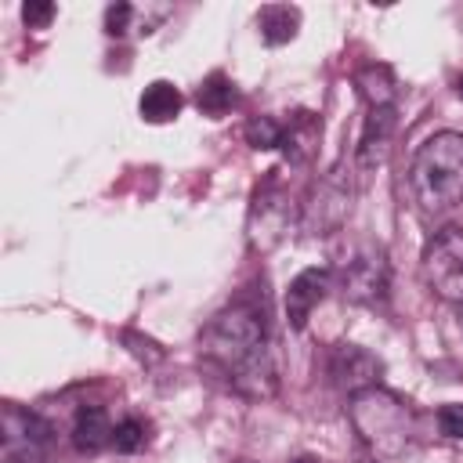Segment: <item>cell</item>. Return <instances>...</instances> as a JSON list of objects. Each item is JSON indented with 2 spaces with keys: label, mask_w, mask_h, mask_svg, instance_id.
I'll list each match as a JSON object with an SVG mask.
<instances>
[{
  "label": "cell",
  "mask_w": 463,
  "mask_h": 463,
  "mask_svg": "<svg viewBox=\"0 0 463 463\" xmlns=\"http://www.w3.org/2000/svg\"><path fill=\"white\" fill-rule=\"evenodd\" d=\"M329 282H333V271L329 268H304L289 282V289H286V318H289L293 329H304L307 326V318L318 307V300L326 297Z\"/></svg>",
  "instance_id": "9c48e42d"
},
{
  "label": "cell",
  "mask_w": 463,
  "mask_h": 463,
  "mask_svg": "<svg viewBox=\"0 0 463 463\" xmlns=\"http://www.w3.org/2000/svg\"><path fill=\"white\" fill-rule=\"evenodd\" d=\"M336 279H340L344 300H351V304H380L387 297V286H391V268H387V257H383L380 246H362L340 264Z\"/></svg>",
  "instance_id": "5b68a950"
},
{
  "label": "cell",
  "mask_w": 463,
  "mask_h": 463,
  "mask_svg": "<svg viewBox=\"0 0 463 463\" xmlns=\"http://www.w3.org/2000/svg\"><path fill=\"white\" fill-rule=\"evenodd\" d=\"M257 25H260V36L268 43H286L297 36V25H300V11L297 7H286V4H271L257 14Z\"/></svg>",
  "instance_id": "9a60e30c"
},
{
  "label": "cell",
  "mask_w": 463,
  "mask_h": 463,
  "mask_svg": "<svg viewBox=\"0 0 463 463\" xmlns=\"http://www.w3.org/2000/svg\"><path fill=\"white\" fill-rule=\"evenodd\" d=\"M358 87H362V98L369 109H391L394 98H398V87H394V76L387 65H369L358 72Z\"/></svg>",
  "instance_id": "5bb4252c"
},
{
  "label": "cell",
  "mask_w": 463,
  "mask_h": 463,
  "mask_svg": "<svg viewBox=\"0 0 463 463\" xmlns=\"http://www.w3.org/2000/svg\"><path fill=\"white\" fill-rule=\"evenodd\" d=\"M22 18H25L29 29H40V25H47V22L54 18V4H47V0H40V4H25V7H22Z\"/></svg>",
  "instance_id": "44dd1931"
},
{
  "label": "cell",
  "mask_w": 463,
  "mask_h": 463,
  "mask_svg": "<svg viewBox=\"0 0 463 463\" xmlns=\"http://www.w3.org/2000/svg\"><path fill=\"white\" fill-rule=\"evenodd\" d=\"M232 101H235V87H232V80H228L224 72L206 76L203 87H199V94H195V105H199L206 116H224V112L232 109Z\"/></svg>",
  "instance_id": "2e32d148"
},
{
  "label": "cell",
  "mask_w": 463,
  "mask_h": 463,
  "mask_svg": "<svg viewBox=\"0 0 463 463\" xmlns=\"http://www.w3.org/2000/svg\"><path fill=\"white\" fill-rule=\"evenodd\" d=\"M297 463H318V459H297Z\"/></svg>",
  "instance_id": "7402d4cb"
},
{
  "label": "cell",
  "mask_w": 463,
  "mask_h": 463,
  "mask_svg": "<svg viewBox=\"0 0 463 463\" xmlns=\"http://www.w3.org/2000/svg\"><path fill=\"white\" fill-rule=\"evenodd\" d=\"M438 427L445 438H456L463 441V402H449L438 409Z\"/></svg>",
  "instance_id": "d6986e66"
},
{
  "label": "cell",
  "mask_w": 463,
  "mask_h": 463,
  "mask_svg": "<svg viewBox=\"0 0 463 463\" xmlns=\"http://www.w3.org/2000/svg\"><path fill=\"white\" fill-rule=\"evenodd\" d=\"M409 188L423 213H445L463 203V134L427 137L409 163Z\"/></svg>",
  "instance_id": "7a4b0ae2"
},
{
  "label": "cell",
  "mask_w": 463,
  "mask_h": 463,
  "mask_svg": "<svg viewBox=\"0 0 463 463\" xmlns=\"http://www.w3.org/2000/svg\"><path fill=\"white\" fill-rule=\"evenodd\" d=\"M347 416L376 459H394L412 441V412L405 409L402 398H394L380 383L354 391L347 402Z\"/></svg>",
  "instance_id": "3957f363"
},
{
  "label": "cell",
  "mask_w": 463,
  "mask_h": 463,
  "mask_svg": "<svg viewBox=\"0 0 463 463\" xmlns=\"http://www.w3.org/2000/svg\"><path fill=\"white\" fill-rule=\"evenodd\" d=\"M130 18H134V7H130V4H112V7L105 11V33H109V36L127 33Z\"/></svg>",
  "instance_id": "ffe728a7"
},
{
  "label": "cell",
  "mask_w": 463,
  "mask_h": 463,
  "mask_svg": "<svg viewBox=\"0 0 463 463\" xmlns=\"http://www.w3.org/2000/svg\"><path fill=\"white\" fill-rule=\"evenodd\" d=\"M347 213H351V181H344V174L333 170L315 184L304 206V228L311 235H329L344 224Z\"/></svg>",
  "instance_id": "52a82bcc"
},
{
  "label": "cell",
  "mask_w": 463,
  "mask_h": 463,
  "mask_svg": "<svg viewBox=\"0 0 463 463\" xmlns=\"http://www.w3.org/2000/svg\"><path fill=\"white\" fill-rule=\"evenodd\" d=\"M51 427L18 405L4 409V459L11 463H43L47 459Z\"/></svg>",
  "instance_id": "ba28073f"
},
{
  "label": "cell",
  "mask_w": 463,
  "mask_h": 463,
  "mask_svg": "<svg viewBox=\"0 0 463 463\" xmlns=\"http://www.w3.org/2000/svg\"><path fill=\"white\" fill-rule=\"evenodd\" d=\"M329 373H333V380H336L340 387H347V391L354 394V391L376 387V380H380V362H376L369 351H362V347H354V344H344V347H336Z\"/></svg>",
  "instance_id": "30bf717a"
},
{
  "label": "cell",
  "mask_w": 463,
  "mask_h": 463,
  "mask_svg": "<svg viewBox=\"0 0 463 463\" xmlns=\"http://www.w3.org/2000/svg\"><path fill=\"white\" fill-rule=\"evenodd\" d=\"M289 221H293V210H289V195L268 181L264 188H257L253 203H250V246L253 250H271L286 232H289Z\"/></svg>",
  "instance_id": "8992f818"
},
{
  "label": "cell",
  "mask_w": 463,
  "mask_h": 463,
  "mask_svg": "<svg viewBox=\"0 0 463 463\" xmlns=\"http://www.w3.org/2000/svg\"><path fill=\"white\" fill-rule=\"evenodd\" d=\"M145 441H148V434H145V423L141 420H119L116 427H112V449L116 452H123V456H130V452H137V449H145Z\"/></svg>",
  "instance_id": "ac0fdd59"
},
{
  "label": "cell",
  "mask_w": 463,
  "mask_h": 463,
  "mask_svg": "<svg viewBox=\"0 0 463 463\" xmlns=\"http://www.w3.org/2000/svg\"><path fill=\"white\" fill-rule=\"evenodd\" d=\"M391 134H394V105L391 109H369L365 130H362V141H358V163L362 166L383 163Z\"/></svg>",
  "instance_id": "8fae6325"
},
{
  "label": "cell",
  "mask_w": 463,
  "mask_h": 463,
  "mask_svg": "<svg viewBox=\"0 0 463 463\" xmlns=\"http://www.w3.org/2000/svg\"><path fill=\"white\" fill-rule=\"evenodd\" d=\"M72 445L80 452H101L105 445H112V423H109V412L101 405H83L76 412Z\"/></svg>",
  "instance_id": "7c38bea8"
},
{
  "label": "cell",
  "mask_w": 463,
  "mask_h": 463,
  "mask_svg": "<svg viewBox=\"0 0 463 463\" xmlns=\"http://www.w3.org/2000/svg\"><path fill=\"white\" fill-rule=\"evenodd\" d=\"M459 94H463V80H459Z\"/></svg>",
  "instance_id": "cb8c5ba5"
},
{
  "label": "cell",
  "mask_w": 463,
  "mask_h": 463,
  "mask_svg": "<svg viewBox=\"0 0 463 463\" xmlns=\"http://www.w3.org/2000/svg\"><path fill=\"white\" fill-rule=\"evenodd\" d=\"M423 279L441 300L463 304V228H441L427 242Z\"/></svg>",
  "instance_id": "277c9868"
},
{
  "label": "cell",
  "mask_w": 463,
  "mask_h": 463,
  "mask_svg": "<svg viewBox=\"0 0 463 463\" xmlns=\"http://www.w3.org/2000/svg\"><path fill=\"white\" fill-rule=\"evenodd\" d=\"M282 123H275L271 116H253L250 123H246V141H250V148H257V152H268V148H282Z\"/></svg>",
  "instance_id": "e0dca14e"
},
{
  "label": "cell",
  "mask_w": 463,
  "mask_h": 463,
  "mask_svg": "<svg viewBox=\"0 0 463 463\" xmlns=\"http://www.w3.org/2000/svg\"><path fill=\"white\" fill-rule=\"evenodd\" d=\"M203 354L217 362L239 391L271 394L275 369L268 358V329H264V315H257L253 307L235 304L221 311L203 329Z\"/></svg>",
  "instance_id": "6da1fadb"
},
{
  "label": "cell",
  "mask_w": 463,
  "mask_h": 463,
  "mask_svg": "<svg viewBox=\"0 0 463 463\" xmlns=\"http://www.w3.org/2000/svg\"><path fill=\"white\" fill-rule=\"evenodd\" d=\"M354 463H376V459H354Z\"/></svg>",
  "instance_id": "603a6c76"
},
{
  "label": "cell",
  "mask_w": 463,
  "mask_h": 463,
  "mask_svg": "<svg viewBox=\"0 0 463 463\" xmlns=\"http://www.w3.org/2000/svg\"><path fill=\"white\" fill-rule=\"evenodd\" d=\"M181 105H184L181 90H177L170 80H156V83L145 87V94H141V101H137V112H141V119H148V123H170V119H177Z\"/></svg>",
  "instance_id": "4fadbf2b"
}]
</instances>
